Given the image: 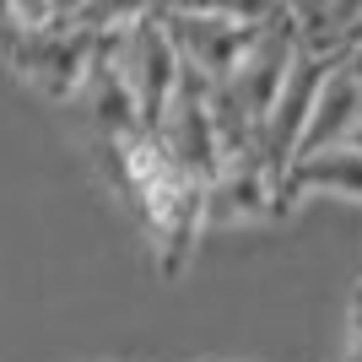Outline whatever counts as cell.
<instances>
[{
	"label": "cell",
	"mask_w": 362,
	"mask_h": 362,
	"mask_svg": "<svg viewBox=\"0 0 362 362\" xmlns=\"http://www.w3.org/2000/svg\"><path fill=\"white\" fill-rule=\"evenodd\" d=\"M103 44H108V54H114V65H119L136 108H141V124L151 130V124L163 119L168 98L179 92V76H184V54H179V44H173V33H168V16L151 11V16H141L136 28L108 33Z\"/></svg>",
	"instance_id": "cell-1"
},
{
	"label": "cell",
	"mask_w": 362,
	"mask_h": 362,
	"mask_svg": "<svg viewBox=\"0 0 362 362\" xmlns=\"http://www.w3.org/2000/svg\"><path fill=\"white\" fill-rule=\"evenodd\" d=\"M92 54H98V33L81 28L76 16H54L44 28H28V38H22V49L11 60L49 98H76L87 71H92Z\"/></svg>",
	"instance_id": "cell-2"
},
{
	"label": "cell",
	"mask_w": 362,
	"mask_h": 362,
	"mask_svg": "<svg viewBox=\"0 0 362 362\" xmlns=\"http://www.w3.org/2000/svg\"><path fill=\"white\" fill-rule=\"evenodd\" d=\"M330 65H335V54H325L319 44H303L292 71H287V81H281V92H276L271 114L259 124V151H265V163H271L276 173H287L292 157H298L308 114H314V98H319V87H325Z\"/></svg>",
	"instance_id": "cell-3"
},
{
	"label": "cell",
	"mask_w": 362,
	"mask_h": 362,
	"mask_svg": "<svg viewBox=\"0 0 362 362\" xmlns=\"http://www.w3.org/2000/svg\"><path fill=\"white\" fill-rule=\"evenodd\" d=\"M168 16V33H173V44H179L184 65H195L200 76H211V81H227V76L238 71V60L249 54L259 28H243L233 16H216V11H200V6H173Z\"/></svg>",
	"instance_id": "cell-4"
},
{
	"label": "cell",
	"mask_w": 362,
	"mask_h": 362,
	"mask_svg": "<svg viewBox=\"0 0 362 362\" xmlns=\"http://www.w3.org/2000/svg\"><path fill=\"white\" fill-rule=\"evenodd\" d=\"M281 195H292V200H303V195L362 200V151L351 141H335L325 151H303L298 163L281 173Z\"/></svg>",
	"instance_id": "cell-5"
},
{
	"label": "cell",
	"mask_w": 362,
	"mask_h": 362,
	"mask_svg": "<svg viewBox=\"0 0 362 362\" xmlns=\"http://www.w3.org/2000/svg\"><path fill=\"white\" fill-rule=\"evenodd\" d=\"M357 119H362V81L335 60L330 76H325V87H319V98H314V114H308V130H303L298 157L303 151H325V146H335V141H346L351 130H357ZM298 157H292V163H298Z\"/></svg>",
	"instance_id": "cell-6"
},
{
	"label": "cell",
	"mask_w": 362,
	"mask_h": 362,
	"mask_svg": "<svg viewBox=\"0 0 362 362\" xmlns=\"http://www.w3.org/2000/svg\"><path fill=\"white\" fill-rule=\"evenodd\" d=\"M157 11V0H87L81 6V28H92L98 38H108V33H124V28H136L141 16Z\"/></svg>",
	"instance_id": "cell-7"
},
{
	"label": "cell",
	"mask_w": 362,
	"mask_h": 362,
	"mask_svg": "<svg viewBox=\"0 0 362 362\" xmlns=\"http://www.w3.org/2000/svg\"><path fill=\"white\" fill-rule=\"evenodd\" d=\"M184 6H200V11L233 16V22H243V28H271L276 16L292 11V0H184Z\"/></svg>",
	"instance_id": "cell-8"
},
{
	"label": "cell",
	"mask_w": 362,
	"mask_h": 362,
	"mask_svg": "<svg viewBox=\"0 0 362 362\" xmlns=\"http://www.w3.org/2000/svg\"><path fill=\"white\" fill-rule=\"evenodd\" d=\"M357 11H362V0H335V6H330V16H325V28H319L314 38H308V44H319V38H341V33H346L351 22H357Z\"/></svg>",
	"instance_id": "cell-9"
},
{
	"label": "cell",
	"mask_w": 362,
	"mask_h": 362,
	"mask_svg": "<svg viewBox=\"0 0 362 362\" xmlns=\"http://www.w3.org/2000/svg\"><path fill=\"white\" fill-rule=\"evenodd\" d=\"M22 38H28V22L16 16L11 0H0V54H16V49H22Z\"/></svg>",
	"instance_id": "cell-10"
},
{
	"label": "cell",
	"mask_w": 362,
	"mask_h": 362,
	"mask_svg": "<svg viewBox=\"0 0 362 362\" xmlns=\"http://www.w3.org/2000/svg\"><path fill=\"white\" fill-rule=\"evenodd\" d=\"M11 6H16V16H22L28 28H44V22H54V16H60V6H54V0H11Z\"/></svg>",
	"instance_id": "cell-11"
},
{
	"label": "cell",
	"mask_w": 362,
	"mask_h": 362,
	"mask_svg": "<svg viewBox=\"0 0 362 362\" xmlns=\"http://www.w3.org/2000/svg\"><path fill=\"white\" fill-rule=\"evenodd\" d=\"M346 362H362V292L351 303V325H346Z\"/></svg>",
	"instance_id": "cell-12"
},
{
	"label": "cell",
	"mask_w": 362,
	"mask_h": 362,
	"mask_svg": "<svg viewBox=\"0 0 362 362\" xmlns=\"http://www.w3.org/2000/svg\"><path fill=\"white\" fill-rule=\"evenodd\" d=\"M335 60H341V65H346V71L362 81V38H346V44L335 49Z\"/></svg>",
	"instance_id": "cell-13"
},
{
	"label": "cell",
	"mask_w": 362,
	"mask_h": 362,
	"mask_svg": "<svg viewBox=\"0 0 362 362\" xmlns=\"http://www.w3.org/2000/svg\"><path fill=\"white\" fill-rule=\"evenodd\" d=\"M54 6H60V16H81V6H87V0H54Z\"/></svg>",
	"instance_id": "cell-14"
},
{
	"label": "cell",
	"mask_w": 362,
	"mask_h": 362,
	"mask_svg": "<svg viewBox=\"0 0 362 362\" xmlns=\"http://www.w3.org/2000/svg\"><path fill=\"white\" fill-rule=\"evenodd\" d=\"M346 38H362V11H357V22H351V28L341 33V44H346Z\"/></svg>",
	"instance_id": "cell-15"
},
{
	"label": "cell",
	"mask_w": 362,
	"mask_h": 362,
	"mask_svg": "<svg viewBox=\"0 0 362 362\" xmlns=\"http://www.w3.org/2000/svg\"><path fill=\"white\" fill-rule=\"evenodd\" d=\"M346 141H351V146H357V151H362V119H357V130H351V136H346Z\"/></svg>",
	"instance_id": "cell-16"
},
{
	"label": "cell",
	"mask_w": 362,
	"mask_h": 362,
	"mask_svg": "<svg viewBox=\"0 0 362 362\" xmlns=\"http://www.w3.org/2000/svg\"><path fill=\"white\" fill-rule=\"evenodd\" d=\"M173 6H184V0H157V11H173Z\"/></svg>",
	"instance_id": "cell-17"
}]
</instances>
